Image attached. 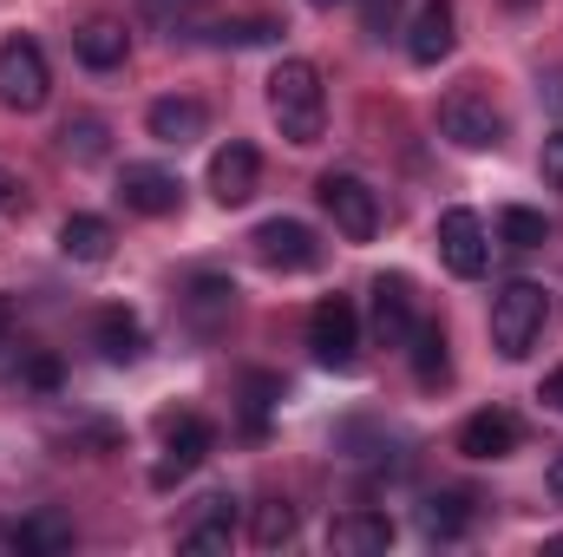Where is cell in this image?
Wrapping results in <instances>:
<instances>
[{
  "label": "cell",
  "mask_w": 563,
  "mask_h": 557,
  "mask_svg": "<svg viewBox=\"0 0 563 557\" xmlns=\"http://www.w3.org/2000/svg\"><path fill=\"white\" fill-rule=\"evenodd\" d=\"M7 328H13V308H7V295H0V348H7Z\"/></svg>",
  "instance_id": "obj_35"
},
{
  "label": "cell",
  "mask_w": 563,
  "mask_h": 557,
  "mask_svg": "<svg viewBox=\"0 0 563 557\" xmlns=\"http://www.w3.org/2000/svg\"><path fill=\"white\" fill-rule=\"evenodd\" d=\"M53 92V73H46V53L33 40H7L0 46V106L7 112H40Z\"/></svg>",
  "instance_id": "obj_4"
},
{
  "label": "cell",
  "mask_w": 563,
  "mask_h": 557,
  "mask_svg": "<svg viewBox=\"0 0 563 557\" xmlns=\"http://www.w3.org/2000/svg\"><path fill=\"white\" fill-rule=\"evenodd\" d=\"M538 401H544V407H558V414H563V368L551 374V381H544V394H538Z\"/></svg>",
  "instance_id": "obj_33"
},
{
  "label": "cell",
  "mask_w": 563,
  "mask_h": 557,
  "mask_svg": "<svg viewBox=\"0 0 563 557\" xmlns=\"http://www.w3.org/2000/svg\"><path fill=\"white\" fill-rule=\"evenodd\" d=\"M308 348H314L321 368H354V354H361V315H354V302L328 295L308 315Z\"/></svg>",
  "instance_id": "obj_6"
},
{
  "label": "cell",
  "mask_w": 563,
  "mask_h": 557,
  "mask_svg": "<svg viewBox=\"0 0 563 557\" xmlns=\"http://www.w3.org/2000/svg\"><path fill=\"white\" fill-rule=\"evenodd\" d=\"M551 106H563V73L551 79Z\"/></svg>",
  "instance_id": "obj_37"
},
{
  "label": "cell",
  "mask_w": 563,
  "mask_h": 557,
  "mask_svg": "<svg viewBox=\"0 0 563 557\" xmlns=\"http://www.w3.org/2000/svg\"><path fill=\"white\" fill-rule=\"evenodd\" d=\"M92 341H99L106 361H139L144 354V328H139L132 308H106V315L92 321Z\"/></svg>",
  "instance_id": "obj_20"
},
{
  "label": "cell",
  "mask_w": 563,
  "mask_h": 557,
  "mask_svg": "<svg viewBox=\"0 0 563 557\" xmlns=\"http://www.w3.org/2000/svg\"><path fill=\"white\" fill-rule=\"evenodd\" d=\"M387 545H394V518L387 512H341L328 525V551L367 557V551H387Z\"/></svg>",
  "instance_id": "obj_16"
},
{
  "label": "cell",
  "mask_w": 563,
  "mask_h": 557,
  "mask_svg": "<svg viewBox=\"0 0 563 557\" xmlns=\"http://www.w3.org/2000/svg\"><path fill=\"white\" fill-rule=\"evenodd\" d=\"M20 532V551H66L73 545V525L59 518V512H33L26 525H13Z\"/></svg>",
  "instance_id": "obj_26"
},
{
  "label": "cell",
  "mask_w": 563,
  "mask_h": 557,
  "mask_svg": "<svg viewBox=\"0 0 563 557\" xmlns=\"http://www.w3.org/2000/svg\"><path fill=\"white\" fill-rule=\"evenodd\" d=\"M282 26L276 20H263V13H250V20H223L210 40H223V46H263V40H276Z\"/></svg>",
  "instance_id": "obj_29"
},
{
  "label": "cell",
  "mask_w": 563,
  "mask_h": 557,
  "mask_svg": "<svg viewBox=\"0 0 563 557\" xmlns=\"http://www.w3.org/2000/svg\"><path fill=\"white\" fill-rule=\"evenodd\" d=\"M420 532L426 538H439V545L465 538V532H472V499H465V492H439V499H426L420 505Z\"/></svg>",
  "instance_id": "obj_21"
},
{
  "label": "cell",
  "mask_w": 563,
  "mask_h": 557,
  "mask_svg": "<svg viewBox=\"0 0 563 557\" xmlns=\"http://www.w3.org/2000/svg\"><path fill=\"white\" fill-rule=\"evenodd\" d=\"M210 446H217V433H210L197 414L170 419V426H164V459L151 466V485H164V492H170L177 479H190V472L210 459Z\"/></svg>",
  "instance_id": "obj_7"
},
{
  "label": "cell",
  "mask_w": 563,
  "mask_h": 557,
  "mask_svg": "<svg viewBox=\"0 0 563 557\" xmlns=\"http://www.w3.org/2000/svg\"><path fill=\"white\" fill-rule=\"evenodd\" d=\"M269 119L288 144H314L328 125V92H321V73L308 59H282L269 73Z\"/></svg>",
  "instance_id": "obj_1"
},
{
  "label": "cell",
  "mask_w": 563,
  "mask_h": 557,
  "mask_svg": "<svg viewBox=\"0 0 563 557\" xmlns=\"http://www.w3.org/2000/svg\"><path fill=\"white\" fill-rule=\"evenodd\" d=\"M459 452H465V459H505V452H518V419L505 414V407L472 414L459 426Z\"/></svg>",
  "instance_id": "obj_15"
},
{
  "label": "cell",
  "mask_w": 563,
  "mask_h": 557,
  "mask_svg": "<svg viewBox=\"0 0 563 557\" xmlns=\"http://www.w3.org/2000/svg\"><path fill=\"white\" fill-rule=\"evenodd\" d=\"M210 0H139V13L151 26H164V33H190V20L203 13Z\"/></svg>",
  "instance_id": "obj_28"
},
{
  "label": "cell",
  "mask_w": 563,
  "mask_h": 557,
  "mask_svg": "<svg viewBox=\"0 0 563 557\" xmlns=\"http://www.w3.org/2000/svg\"><path fill=\"white\" fill-rule=\"evenodd\" d=\"M498 237H505L511 250H544V237H551V230H544V217H538V210L511 204V210L498 217Z\"/></svg>",
  "instance_id": "obj_27"
},
{
  "label": "cell",
  "mask_w": 563,
  "mask_h": 557,
  "mask_svg": "<svg viewBox=\"0 0 563 557\" xmlns=\"http://www.w3.org/2000/svg\"><path fill=\"white\" fill-rule=\"evenodd\" d=\"M308 7H334V0H308Z\"/></svg>",
  "instance_id": "obj_38"
},
{
  "label": "cell",
  "mask_w": 563,
  "mask_h": 557,
  "mask_svg": "<svg viewBox=\"0 0 563 557\" xmlns=\"http://www.w3.org/2000/svg\"><path fill=\"white\" fill-rule=\"evenodd\" d=\"M119 204L139 210V217H170V210L184 204V184H177V171H164V164H125V171H119Z\"/></svg>",
  "instance_id": "obj_10"
},
{
  "label": "cell",
  "mask_w": 563,
  "mask_h": 557,
  "mask_svg": "<svg viewBox=\"0 0 563 557\" xmlns=\"http://www.w3.org/2000/svg\"><path fill=\"white\" fill-rule=\"evenodd\" d=\"M544 321H551V295H544L538 282H505V288L492 295V341H498L505 361H525V354L538 348Z\"/></svg>",
  "instance_id": "obj_2"
},
{
  "label": "cell",
  "mask_w": 563,
  "mask_h": 557,
  "mask_svg": "<svg viewBox=\"0 0 563 557\" xmlns=\"http://www.w3.org/2000/svg\"><path fill=\"white\" fill-rule=\"evenodd\" d=\"M230 538H236V499L230 492H203L197 499V518L184 525V551H230Z\"/></svg>",
  "instance_id": "obj_13"
},
{
  "label": "cell",
  "mask_w": 563,
  "mask_h": 557,
  "mask_svg": "<svg viewBox=\"0 0 563 557\" xmlns=\"http://www.w3.org/2000/svg\"><path fill=\"white\" fill-rule=\"evenodd\" d=\"M538 171H544V184H551V190H563V132H551V139H544V151H538Z\"/></svg>",
  "instance_id": "obj_30"
},
{
  "label": "cell",
  "mask_w": 563,
  "mask_h": 557,
  "mask_svg": "<svg viewBox=\"0 0 563 557\" xmlns=\"http://www.w3.org/2000/svg\"><path fill=\"white\" fill-rule=\"evenodd\" d=\"M314 197H321V210L334 217V230H341L347 243H374V230H380V197H374L367 177H354V171H328V177L314 184Z\"/></svg>",
  "instance_id": "obj_3"
},
{
  "label": "cell",
  "mask_w": 563,
  "mask_h": 557,
  "mask_svg": "<svg viewBox=\"0 0 563 557\" xmlns=\"http://www.w3.org/2000/svg\"><path fill=\"white\" fill-rule=\"evenodd\" d=\"M230 315H236V282L230 276H190V288H184V321L197 335H217Z\"/></svg>",
  "instance_id": "obj_14"
},
{
  "label": "cell",
  "mask_w": 563,
  "mask_h": 557,
  "mask_svg": "<svg viewBox=\"0 0 563 557\" xmlns=\"http://www.w3.org/2000/svg\"><path fill=\"white\" fill-rule=\"evenodd\" d=\"M144 125H151V139L157 144H197L203 139V125H210V112L197 106V99H157L151 112H144Z\"/></svg>",
  "instance_id": "obj_19"
},
{
  "label": "cell",
  "mask_w": 563,
  "mask_h": 557,
  "mask_svg": "<svg viewBox=\"0 0 563 557\" xmlns=\"http://www.w3.org/2000/svg\"><path fill=\"white\" fill-rule=\"evenodd\" d=\"M7 551H20V532H7V525H0V557Z\"/></svg>",
  "instance_id": "obj_36"
},
{
  "label": "cell",
  "mask_w": 563,
  "mask_h": 557,
  "mask_svg": "<svg viewBox=\"0 0 563 557\" xmlns=\"http://www.w3.org/2000/svg\"><path fill=\"white\" fill-rule=\"evenodd\" d=\"M256 177H263V157H256V144L230 139L217 157H210V197H217V204H230V210L256 197Z\"/></svg>",
  "instance_id": "obj_11"
},
{
  "label": "cell",
  "mask_w": 563,
  "mask_h": 557,
  "mask_svg": "<svg viewBox=\"0 0 563 557\" xmlns=\"http://www.w3.org/2000/svg\"><path fill=\"white\" fill-rule=\"evenodd\" d=\"M551 492H558V505H563V452L551 459Z\"/></svg>",
  "instance_id": "obj_34"
},
{
  "label": "cell",
  "mask_w": 563,
  "mask_h": 557,
  "mask_svg": "<svg viewBox=\"0 0 563 557\" xmlns=\"http://www.w3.org/2000/svg\"><path fill=\"white\" fill-rule=\"evenodd\" d=\"M407 348H413V374H420V387H445V374H452V361H445V335H439L432 321H420Z\"/></svg>",
  "instance_id": "obj_24"
},
{
  "label": "cell",
  "mask_w": 563,
  "mask_h": 557,
  "mask_svg": "<svg viewBox=\"0 0 563 557\" xmlns=\"http://www.w3.org/2000/svg\"><path fill=\"white\" fill-rule=\"evenodd\" d=\"M26 381L33 387H59V361L53 354H26Z\"/></svg>",
  "instance_id": "obj_32"
},
{
  "label": "cell",
  "mask_w": 563,
  "mask_h": 557,
  "mask_svg": "<svg viewBox=\"0 0 563 557\" xmlns=\"http://www.w3.org/2000/svg\"><path fill=\"white\" fill-rule=\"evenodd\" d=\"M295 532H301V518H295L288 499H263V505H250V538H256V551H282V545H295Z\"/></svg>",
  "instance_id": "obj_23"
},
{
  "label": "cell",
  "mask_w": 563,
  "mask_h": 557,
  "mask_svg": "<svg viewBox=\"0 0 563 557\" xmlns=\"http://www.w3.org/2000/svg\"><path fill=\"white\" fill-rule=\"evenodd\" d=\"M452 0H420V13H413V33H407V53H413V66H439L445 53H452Z\"/></svg>",
  "instance_id": "obj_17"
},
{
  "label": "cell",
  "mask_w": 563,
  "mask_h": 557,
  "mask_svg": "<svg viewBox=\"0 0 563 557\" xmlns=\"http://www.w3.org/2000/svg\"><path fill=\"white\" fill-rule=\"evenodd\" d=\"M413 282L407 276H380L374 282V335L387 341V348H407L413 341Z\"/></svg>",
  "instance_id": "obj_12"
},
{
  "label": "cell",
  "mask_w": 563,
  "mask_h": 557,
  "mask_svg": "<svg viewBox=\"0 0 563 557\" xmlns=\"http://www.w3.org/2000/svg\"><path fill=\"white\" fill-rule=\"evenodd\" d=\"M73 53H79V66H92V73H112V66H125V53H132V33H125L119 20H86V26L73 33Z\"/></svg>",
  "instance_id": "obj_18"
},
{
  "label": "cell",
  "mask_w": 563,
  "mask_h": 557,
  "mask_svg": "<svg viewBox=\"0 0 563 557\" xmlns=\"http://www.w3.org/2000/svg\"><path fill=\"white\" fill-rule=\"evenodd\" d=\"M439 139H452L459 151H492V144L505 139V119L492 112V99H485V92L459 86V92H445V99H439Z\"/></svg>",
  "instance_id": "obj_5"
},
{
  "label": "cell",
  "mask_w": 563,
  "mask_h": 557,
  "mask_svg": "<svg viewBox=\"0 0 563 557\" xmlns=\"http://www.w3.org/2000/svg\"><path fill=\"white\" fill-rule=\"evenodd\" d=\"M439 263H445L459 282L485 276L492 243H485V223H478L472 210H445V217H439Z\"/></svg>",
  "instance_id": "obj_9"
},
{
  "label": "cell",
  "mask_w": 563,
  "mask_h": 557,
  "mask_svg": "<svg viewBox=\"0 0 563 557\" xmlns=\"http://www.w3.org/2000/svg\"><path fill=\"white\" fill-rule=\"evenodd\" d=\"M20 210H26V184L0 164V217H20Z\"/></svg>",
  "instance_id": "obj_31"
},
{
  "label": "cell",
  "mask_w": 563,
  "mask_h": 557,
  "mask_svg": "<svg viewBox=\"0 0 563 557\" xmlns=\"http://www.w3.org/2000/svg\"><path fill=\"white\" fill-rule=\"evenodd\" d=\"M59 151H66L73 164H99V157L112 151V132H106L99 119H66V132H59Z\"/></svg>",
  "instance_id": "obj_25"
},
{
  "label": "cell",
  "mask_w": 563,
  "mask_h": 557,
  "mask_svg": "<svg viewBox=\"0 0 563 557\" xmlns=\"http://www.w3.org/2000/svg\"><path fill=\"white\" fill-rule=\"evenodd\" d=\"M59 250L73 263H106L112 256V223L106 217H66L59 223Z\"/></svg>",
  "instance_id": "obj_22"
},
{
  "label": "cell",
  "mask_w": 563,
  "mask_h": 557,
  "mask_svg": "<svg viewBox=\"0 0 563 557\" xmlns=\"http://www.w3.org/2000/svg\"><path fill=\"white\" fill-rule=\"evenodd\" d=\"M250 243H256V256H263L269 270H282V276H301V270L321 263V237H314L308 223H295V217H269Z\"/></svg>",
  "instance_id": "obj_8"
}]
</instances>
